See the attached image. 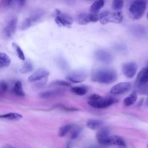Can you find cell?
<instances>
[{"label": "cell", "mask_w": 148, "mask_h": 148, "mask_svg": "<svg viewBox=\"0 0 148 148\" xmlns=\"http://www.w3.org/2000/svg\"><path fill=\"white\" fill-rule=\"evenodd\" d=\"M49 75V72L43 68H39L35 71L28 77V80L30 82H39L47 78Z\"/></svg>", "instance_id": "14"}, {"label": "cell", "mask_w": 148, "mask_h": 148, "mask_svg": "<svg viewBox=\"0 0 148 148\" xmlns=\"http://www.w3.org/2000/svg\"><path fill=\"white\" fill-rule=\"evenodd\" d=\"M117 78L115 70L109 68H98L94 69L91 74V80L93 82L103 84H110Z\"/></svg>", "instance_id": "1"}, {"label": "cell", "mask_w": 148, "mask_h": 148, "mask_svg": "<svg viewBox=\"0 0 148 148\" xmlns=\"http://www.w3.org/2000/svg\"><path fill=\"white\" fill-rule=\"evenodd\" d=\"M53 84L58 85V86H65V87H69L71 86V84L66 81L64 80H56L53 83Z\"/></svg>", "instance_id": "30"}, {"label": "cell", "mask_w": 148, "mask_h": 148, "mask_svg": "<svg viewBox=\"0 0 148 148\" xmlns=\"http://www.w3.org/2000/svg\"><path fill=\"white\" fill-rule=\"evenodd\" d=\"M138 91L142 94H146L148 96V86H143L138 87Z\"/></svg>", "instance_id": "31"}, {"label": "cell", "mask_w": 148, "mask_h": 148, "mask_svg": "<svg viewBox=\"0 0 148 148\" xmlns=\"http://www.w3.org/2000/svg\"><path fill=\"white\" fill-rule=\"evenodd\" d=\"M123 19V16L121 12L104 11L99 14V21L102 24H106L109 23H120Z\"/></svg>", "instance_id": "4"}, {"label": "cell", "mask_w": 148, "mask_h": 148, "mask_svg": "<svg viewBox=\"0 0 148 148\" xmlns=\"http://www.w3.org/2000/svg\"><path fill=\"white\" fill-rule=\"evenodd\" d=\"M71 90L74 94L79 96L84 95L87 92V88L84 86L73 87L71 88Z\"/></svg>", "instance_id": "21"}, {"label": "cell", "mask_w": 148, "mask_h": 148, "mask_svg": "<svg viewBox=\"0 0 148 148\" xmlns=\"http://www.w3.org/2000/svg\"><path fill=\"white\" fill-rule=\"evenodd\" d=\"M22 115L20 113H8L4 114H2L0 116V117L1 119H5L8 120H18L22 118Z\"/></svg>", "instance_id": "22"}, {"label": "cell", "mask_w": 148, "mask_h": 148, "mask_svg": "<svg viewBox=\"0 0 148 148\" xmlns=\"http://www.w3.org/2000/svg\"><path fill=\"white\" fill-rule=\"evenodd\" d=\"M103 124V121L98 119H90L87 121V126L92 130L101 128Z\"/></svg>", "instance_id": "17"}, {"label": "cell", "mask_w": 148, "mask_h": 148, "mask_svg": "<svg viewBox=\"0 0 148 148\" xmlns=\"http://www.w3.org/2000/svg\"><path fill=\"white\" fill-rule=\"evenodd\" d=\"M131 88V84L129 82H121L117 83L110 90V92L113 95H120L128 92Z\"/></svg>", "instance_id": "11"}, {"label": "cell", "mask_w": 148, "mask_h": 148, "mask_svg": "<svg viewBox=\"0 0 148 148\" xmlns=\"http://www.w3.org/2000/svg\"><path fill=\"white\" fill-rule=\"evenodd\" d=\"M34 69V66L32 62L29 61H27L24 62L20 69V72L21 73H26L31 72Z\"/></svg>", "instance_id": "25"}, {"label": "cell", "mask_w": 148, "mask_h": 148, "mask_svg": "<svg viewBox=\"0 0 148 148\" xmlns=\"http://www.w3.org/2000/svg\"><path fill=\"white\" fill-rule=\"evenodd\" d=\"M59 92L57 90H49L46 91L42 92L39 94V96L41 98H50L57 95Z\"/></svg>", "instance_id": "27"}, {"label": "cell", "mask_w": 148, "mask_h": 148, "mask_svg": "<svg viewBox=\"0 0 148 148\" xmlns=\"http://www.w3.org/2000/svg\"><path fill=\"white\" fill-rule=\"evenodd\" d=\"M8 88V83L3 80H2L0 84V92L1 95H2L3 94H5Z\"/></svg>", "instance_id": "29"}, {"label": "cell", "mask_w": 148, "mask_h": 148, "mask_svg": "<svg viewBox=\"0 0 148 148\" xmlns=\"http://www.w3.org/2000/svg\"><path fill=\"white\" fill-rule=\"evenodd\" d=\"M17 24V17L13 16L9 20L5 27H4L3 31V36L6 39H10L13 36L16 30Z\"/></svg>", "instance_id": "8"}, {"label": "cell", "mask_w": 148, "mask_h": 148, "mask_svg": "<svg viewBox=\"0 0 148 148\" xmlns=\"http://www.w3.org/2000/svg\"><path fill=\"white\" fill-rule=\"evenodd\" d=\"M117 100L111 97H102L98 94L91 95L88 100L90 106L96 109H103L108 108L116 103Z\"/></svg>", "instance_id": "2"}, {"label": "cell", "mask_w": 148, "mask_h": 148, "mask_svg": "<svg viewBox=\"0 0 148 148\" xmlns=\"http://www.w3.org/2000/svg\"><path fill=\"white\" fill-rule=\"evenodd\" d=\"M87 77V73L83 70H76L69 72L66 78L73 83H81L84 82Z\"/></svg>", "instance_id": "9"}, {"label": "cell", "mask_w": 148, "mask_h": 148, "mask_svg": "<svg viewBox=\"0 0 148 148\" xmlns=\"http://www.w3.org/2000/svg\"><path fill=\"white\" fill-rule=\"evenodd\" d=\"M43 14V11L40 10L32 13L30 16L26 17L20 25L21 29L25 30L33 25L34 24L38 23L42 18Z\"/></svg>", "instance_id": "5"}, {"label": "cell", "mask_w": 148, "mask_h": 148, "mask_svg": "<svg viewBox=\"0 0 148 148\" xmlns=\"http://www.w3.org/2000/svg\"><path fill=\"white\" fill-rule=\"evenodd\" d=\"M101 145H117L119 146H125V143L123 138L119 135L109 136L108 138L104 140L101 143Z\"/></svg>", "instance_id": "15"}, {"label": "cell", "mask_w": 148, "mask_h": 148, "mask_svg": "<svg viewBox=\"0 0 148 148\" xmlns=\"http://www.w3.org/2000/svg\"><path fill=\"white\" fill-rule=\"evenodd\" d=\"M105 2L103 1H94L90 8V12L92 13H98L99 10L103 7Z\"/></svg>", "instance_id": "20"}, {"label": "cell", "mask_w": 148, "mask_h": 148, "mask_svg": "<svg viewBox=\"0 0 148 148\" xmlns=\"http://www.w3.org/2000/svg\"><path fill=\"white\" fill-rule=\"evenodd\" d=\"M54 20L56 24L60 27H69L73 23V18L70 15L63 13L58 9L56 10Z\"/></svg>", "instance_id": "7"}, {"label": "cell", "mask_w": 148, "mask_h": 148, "mask_svg": "<svg viewBox=\"0 0 148 148\" xmlns=\"http://www.w3.org/2000/svg\"><path fill=\"white\" fill-rule=\"evenodd\" d=\"M146 103H147V105H148V98L147 99V101H146Z\"/></svg>", "instance_id": "36"}, {"label": "cell", "mask_w": 148, "mask_h": 148, "mask_svg": "<svg viewBox=\"0 0 148 148\" xmlns=\"http://www.w3.org/2000/svg\"><path fill=\"white\" fill-rule=\"evenodd\" d=\"M138 66L136 62L131 61L123 63L121 65V71L124 75L127 78L133 77L137 71Z\"/></svg>", "instance_id": "10"}, {"label": "cell", "mask_w": 148, "mask_h": 148, "mask_svg": "<svg viewBox=\"0 0 148 148\" xmlns=\"http://www.w3.org/2000/svg\"><path fill=\"white\" fill-rule=\"evenodd\" d=\"M99 20V14L98 13H83L78 14L76 17L77 24L85 25L89 23H95Z\"/></svg>", "instance_id": "6"}, {"label": "cell", "mask_w": 148, "mask_h": 148, "mask_svg": "<svg viewBox=\"0 0 148 148\" xmlns=\"http://www.w3.org/2000/svg\"><path fill=\"white\" fill-rule=\"evenodd\" d=\"M147 19H148V13H147Z\"/></svg>", "instance_id": "37"}, {"label": "cell", "mask_w": 148, "mask_h": 148, "mask_svg": "<svg viewBox=\"0 0 148 148\" xmlns=\"http://www.w3.org/2000/svg\"><path fill=\"white\" fill-rule=\"evenodd\" d=\"M13 90V92L17 96L24 97L25 95V93L22 87V83L20 81H17L15 83Z\"/></svg>", "instance_id": "23"}, {"label": "cell", "mask_w": 148, "mask_h": 148, "mask_svg": "<svg viewBox=\"0 0 148 148\" xmlns=\"http://www.w3.org/2000/svg\"><path fill=\"white\" fill-rule=\"evenodd\" d=\"M80 132H81V128H76L75 130H74L72 131L71 135V138L72 139L76 138L78 136V135H79V134L80 133Z\"/></svg>", "instance_id": "32"}, {"label": "cell", "mask_w": 148, "mask_h": 148, "mask_svg": "<svg viewBox=\"0 0 148 148\" xmlns=\"http://www.w3.org/2000/svg\"><path fill=\"white\" fill-rule=\"evenodd\" d=\"M147 148H148V145H147Z\"/></svg>", "instance_id": "38"}, {"label": "cell", "mask_w": 148, "mask_h": 148, "mask_svg": "<svg viewBox=\"0 0 148 148\" xmlns=\"http://www.w3.org/2000/svg\"><path fill=\"white\" fill-rule=\"evenodd\" d=\"M137 100V93L136 91H133L128 97H127L123 101L124 105L125 106H130L133 105Z\"/></svg>", "instance_id": "18"}, {"label": "cell", "mask_w": 148, "mask_h": 148, "mask_svg": "<svg viewBox=\"0 0 148 148\" xmlns=\"http://www.w3.org/2000/svg\"><path fill=\"white\" fill-rule=\"evenodd\" d=\"M12 45L13 47L16 50V54H17V56L18 57V58L20 60H21L23 61H24L25 59V56H24V53L23 51L22 50V49H21V47L17 44H16V43H12Z\"/></svg>", "instance_id": "26"}, {"label": "cell", "mask_w": 148, "mask_h": 148, "mask_svg": "<svg viewBox=\"0 0 148 148\" xmlns=\"http://www.w3.org/2000/svg\"><path fill=\"white\" fill-rule=\"evenodd\" d=\"M64 109L67 111H70V112H73V111H76L78 109L74 108H68V107H64Z\"/></svg>", "instance_id": "33"}, {"label": "cell", "mask_w": 148, "mask_h": 148, "mask_svg": "<svg viewBox=\"0 0 148 148\" xmlns=\"http://www.w3.org/2000/svg\"><path fill=\"white\" fill-rule=\"evenodd\" d=\"M96 60L105 64H110L113 60L112 55L108 51L103 49L97 50L94 54Z\"/></svg>", "instance_id": "12"}, {"label": "cell", "mask_w": 148, "mask_h": 148, "mask_svg": "<svg viewBox=\"0 0 148 148\" xmlns=\"http://www.w3.org/2000/svg\"><path fill=\"white\" fill-rule=\"evenodd\" d=\"M73 125L72 124H68L61 127L58 132V135L60 137H63L66 135V134L72 128Z\"/></svg>", "instance_id": "24"}, {"label": "cell", "mask_w": 148, "mask_h": 148, "mask_svg": "<svg viewBox=\"0 0 148 148\" xmlns=\"http://www.w3.org/2000/svg\"><path fill=\"white\" fill-rule=\"evenodd\" d=\"M109 136V130L108 128L103 127L99 130L96 134V138L99 144Z\"/></svg>", "instance_id": "16"}, {"label": "cell", "mask_w": 148, "mask_h": 148, "mask_svg": "<svg viewBox=\"0 0 148 148\" xmlns=\"http://www.w3.org/2000/svg\"><path fill=\"white\" fill-rule=\"evenodd\" d=\"M11 60L9 57L5 53H0V68H5L9 66L10 64Z\"/></svg>", "instance_id": "19"}, {"label": "cell", "mask_w": 148, "mask_h": 148, "mask_svg": "<svg viewBox=\"0 0 148 148\" xmlns=\"http://www.w3.org/2000/svg\"><path fill=\"white\" fill-rule=\"evenodd\" d=\"M124 5V1L121 0H114L112 2V9L116 12H119Z\"/></svg>", "instance_id": "28"}, {"label": "cell", "mask_w": 148, "mask_h": 148, "mask_svg": "<svg viewBox=\"0 0 148 148\" xmlns=\"http://www.w3.org/2000/svg\"><path fill=\"white\" fill-rule=\"evenodd\" d=\"M67 148H70V143H68L67 145Z\"/></svg>", "instance_id": "35"}, {"label": "cell", "mask_w": 148, "mask_h": 148, "mask_svg": "<svg viewBox=\"0 0 148 148\" xmlns=\"http://www.w3.org/2000/svg\"><path fill=\"white\" fill-rule=\"evenodd\" d=\"M148 83V61L147 62L146 66L142 68L138 72L136 79V85L138 87L143 86Z\"/></svg>", "instance_id": "13"}, {"label": "cell", "mask_w": 148, "mask_h": 148, "mask_svg": "<svg viewBox=\"0 0 148 148\" xmlns=\"http://www.w3.org/2000/svg\"><path fill=\"white\" fill-rule=\"evenodd\" d=\"M90 148H100L99 146H91Z\"/></svg>", "instance_id": "34"}, {"label": "cell", "mask_w": 148, "mask_h": 148, "mask_svg": "<svg viewBox=\"0 0 148 148\" xmlns=\"http://www.w3.org/2000/svg\"><path fill=\"white\" fill-rule=\"evenodd\" d=\"M146 8V3L143 1H135L132 2L128 8V16L132 20L140 18Z\"/></svg>", "instance_id": "3"}]
</instances>
